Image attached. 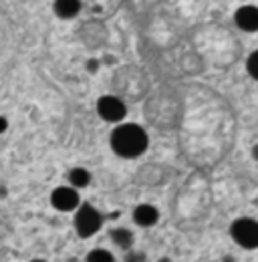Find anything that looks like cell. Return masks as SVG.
<instances>
[{
    "mask_svg": "<svg viewBox=\"0 0 258 262\" xmlns=\"http://www.w3.org/2000/svg\"><path fill=\"white\" fill-rule=\"evenodd\" d=\"M230 236L238 246L254 250L258 248V222L254 218H238L230 226Z\"/></svg>",
    "mask_w": 258,
    "mask_h": 262,
    "instance_id": "3",
    "label": "cell"
},
{
    "mask_svg": "<svg viewBox=\"0 0 258 262\" xmlns=\"http://www.w3.org/2000/svg\"><path fill=\"white\" fill-rule=\"evenodd\" d=\"M97 113L101 115V119H105L109 123H119V121H123V117L127 113V107L119 97L103 95L97 101Z\"/></svg>",
    "mask_w": 258,
    "mask_h": 262,
    "instance_id": "4",
    "label": "cell"
},
{
    "mask_svg": "<svg viewBox=\"0 0 258 262\" xmlns=\"http://www.w3.org/2000/svg\"><path fill=\"white\" fill-rule=\"evenodd\" d=\"M87 71H89V73H97V71H99V61H97V59H89V61H87Z\"/></svg>",
    "mask_w": 258,
    "mask_h": 262,
    "instance_id": "14",
    "label": "cell"
},
{
    "mask_svg": "<svg viewBox=\"0 0 258 262\" xmlns=\"http://www.w3.org/2000/svg\"><path fill=\"white\" fill-rule=\"evenodd\" d=\"M31 262H47V260H40V258H36V260H31Z\"/></svg>",
    "mask_w": 258,
    "mask_h": 262,
    "instance_id": "18",
    "label": "cell"
},
{
    "mask_svg": "<svg viewBox=\"0 0 258 262\" xmlns=\"http://www.w3.org/2000/svg\"><path fill=\"white\" fill-rule=\"evenodd\" d=\"M103 224V216L99 214V210L93 208L91 204H81L75 212V230L81 238H91L101 230Z\"/></svg>",
    "mask_w": 258,
    "mask_h": 262,
    "instance_id": "2",
    "label": "cell"
},
{
    "mask_svg": "<svg viewBox=\"0 0 258 262\" xmlns=\"http://www.w3.org/2000/svg\"><path fill=\"white\" fill-rule=\"evenodd\" d=\"M87 262H115V258H113V254H111L109 250H105V248H95V250H91V252L87 254Z\"/></svg>",
    "mask_w": 258,
    "mask_h": 262,
    "instance_id": "11",
    "label": "cell"
},
{
    "mask_svg": "<svg viewBox=\"0 0 258 262\" xmlns=\"http://www.w3.org/2000/svg\"><path fill=\"white\" fill-rule=\"evenodd\" d=\"M81 10V0H55V12L59 18H75Z\"/></svg>",
    "mask_w": 258,
    "mask_h": 262,
    "instance_id": "8",
    "label": "cell"
},
{
    "mask_svg": "<svg viewBox=\"0 0 258 262\" xmlns=\"http://www.w3.org/2000/svg\"><path fill=\"white\" fill-rule=\"evenodd\" d=\"M109 141H111V149L119 158H127V160L139 158L149 145V137L145 129H141L135 123H123L115 127Z\"/></svg>",
    "mask_w": 258,
    "mask_h": 262,
    "instance_id": "1",
    "label": "cell"
},
{
    "mask_svg": "<svg viewBox=\"0 0 258 262\" xmlns=\"http://www.w3.org/2000/svg\"><path fill=\"white\" fill-rule=\"evenodd\" d=\"M51 204L59 212H77L79 208V194L73 186H61L51 194Z\"/></svg>",
    "mask_w": 258,
    "mask_h": 262,
    "instance_id": "5",
    "label": "cell"
},
{
    "mask_svg": "<svg viewBox=\"0 0 258 262\" xmlns=\"http://www.w3.org/2000/svg\"><path fill=\"white\" fill-rule=\"evenodd\" d=\"M123 262H147V256L143 254V252H133V250H129L127 254H125V258Z\"/></svg>",
    "mask_w": 258,
    "mask_h": 262,
    "instance_id": "13",
    "label": "cell"
},
{
    "mask_svg": "<svg viewBox=\"0 0 258 262\" xmlns=\"http://www.w3.org/2000/svg\"><path fill=\"white\" fill-rule=\"evenodd\" d=\"M0 131H2V133L6 131V117H2V119H0Z\"/></svg>",
    "mask_w": 258,
    "mask_h": 262,
    "instance_id": "15",
    "label": "cell"
},
{
    "mask_svg": "<svg viewBox=\"0 0 258 262\" xmlns=\"http://www.w3.org/2000/svg\"><path fill=\"white\" fill-rule=\"evenodd\" d=\"M252 158L258 162V145H254V147H252Z\"/></svg>",
    "mask_w": 258,
    "mask_h": 262,
    "instance_id": "16",
    "label": "cell"
},
{
    "mask_svg": "<svg viewBox=\"0 0 258 262\" xmlns=\"http://www.w3.org/2000/svg\"><path fill=\"white\" fill-rule=\"evenodd\" d=\"M69 182L73 188H87L91 184V173L85 169V167H73L69 171Z\"/></svg>",
    "mask_w": 258,
    "mask_h": 262,
    "instance_id": "10",
    "label": "cell"
},
{
    "mask_svg": "<svg viewBox=\"0 0 258 262\" xmlns=\"http://www.w3.org/2000/svg\"><path fill=\"white\" fill-rule=\"evenodd\" d=\"M246 71H248V75H250L252 79L258 81V51H254V53L248 57V61H246Z\"/></svg>",
    "mask_w": 258,
    "mask_h": 262,
    "instance_id": "12",
    "label": "cell"
},
{
    "mask_svg": "<svg viewBox=\"0 0 258 262\" xmlns=\"http://www.w3.org/2000/svg\"><path fill=\"white\" fill-rule=\"evenodd\" d=\"M234 23L240 31H246V33H256L258 31V6H240L234 14Z\"/></svg>",
    "mask_w": 258,
    "mask_h": 262,
    "instance_id": "6",
    "label": "cell"
},
{
    "mask_svg": "<svg viewBox=\"0 0 258 262\" xmlns=\"http://www.w3.org/2000/svg\"><path fill=\"white\" fill-rule=\"evenodd\" d=\"M156 262H169L167 258H160V260H156Z\"/></svg>",
    "mask_w": 258,
    "mask_h": 262,
    "instance_id": "17",
    "label": "cell"
},
{
    "mask_svg": "<svg viewBox=\"0 0 258 262\" xmlns=\"http://www.w3.org/2000/svg\"><path fill=\"white\" fill-rule=\"evenodd\" d=\"M111 240H113V244L117 248L131 250V246H133V232L127 228H115L111 230Z\"/></svg>",
    "mask_w": 258,
    "mask_h": 262,
    "instance_id": "9",
    "label": "cell"
},
{
    "mask_svg": "<svg viewBox=\"0 0 258 262\" xmlns=\"http://www.w3.org/2000/svg\"><path fill=\"white\" fill-rule=\"evenodd\" d=\"M158 220H160V212L152 204H139L133 210V222L141 228H152V226H156Z\"/></svg>",
    "mask_w": 258,
    "mask_h": 262,
    "instance_id": "7",
    "label": "cell"
}]
</instances>
